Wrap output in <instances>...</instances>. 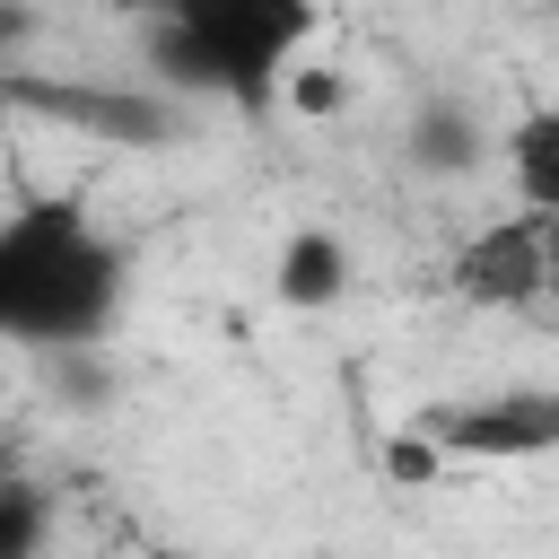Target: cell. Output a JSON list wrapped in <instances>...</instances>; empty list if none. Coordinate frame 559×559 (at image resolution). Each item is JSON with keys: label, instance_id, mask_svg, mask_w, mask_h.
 Returning a JSON list of instances; mask_svg holds the SVG:
<instances>
[{"label": "cell", "instance_id": "1", "mask_svg": "<svg viewBox=\"0 0 559 559\" xmlns=\"http://www.w3.org/2000/svg\"><path fill=\"white\" fill-rule=\"evenodd\" d=\"M131 262L122 245L61 192H35L26 210L0 218V314L17 349H96L122 314Z\"/></svg>", "mask_w": 559, "mask_h": 559}, {"label": "cell", "instance_id": "2", "mask_svg": "<svg viewBox=\"0 0 559 559\" xmlns=\"http://www.w3.org/2000/svg\"><path fill=\"white\" fill-rule=\"evenodd\" d=\"M306 35H314V0H157L148 9V87L175 105L271 114Z\"/></svg>", "mask_w": 559, "mask_h": 559}, {"label": "cell", "instance_id": "3", "mask_svg": "<svg viewBox=\"0 0 559 559\" xmlns=\"http://www.w3.org/2000/svg\"><path fill=\"white\" fill-rule=\"evenodd\" d=\"M411 428H428L445 445V463H533V454H559V393L507 384V393H472V402H428Z\"/></svg>", "mask_w": 559, "mask_h": 559}, {"label": "cell", "instance_id": "4", "mask_svg": "<svg viewBox=\"0 0 559 559\" xmlns=\"http://www.w3.org/2000/svg\"><path fill=\"white\" fill-rule=\"evenodd\" d=\"M9 96L26 105V114H52V122H79V131H96V140H122V148H166L175 131H183V105L175 96H157V87H87V79H26V70H9Z\"/></svg>", "mask_w": 559, "mask_h": 559}, {"label": "cell", "instance_id": "5", "mask_svg": "<svg viewBox=\"0 0 559 559\" xmlns=\"http://www.w3.org/2000/svg\"><path fill=\"white\" fill-rule=\"evenodd\" d=\"M445 288L463 297V306H480V314H524V306H542V218L533 210H515V218H489V227H472L463 236V253L445 262Z\"/></svg>", "mask_w": 559, "mask_h": 559}, {"label": "cell", "instance_id": "6", "mask_svg": "<svg viewBox=\"0 0 559 559\" xmlns=\"http://www.w3.org/2000/svg\"><path fill=\"white\" fill-rule=\"evenodd\" d=\"M402 148H411V166H419V175H472V166L489 157V122H480L463 96H428V105L411 114Z\"/></svg>", "mask_w": 559, "mask_h": 559}, {"label": "cell", "instance_id": "7", "mask_svg": "<svg viewBox=\"0 0 559 559\" xmlns=\"http://www.w3.org/2000/svg\"><path fill=\"white\" fill-rule=\"evenodd\" d=\"M498 148H507V183H515V201H524L533 218H559V105L515 114Z\"/></svg>", "mask_w": 559, "mask_h": 559}, {"label": "cell", "instance_id": "8", "mask_svg": "<svg viewBox=\"0 0 559 559\" xmlns=\"http://www.w3.org/2000/svg\"><path fill=\"white\" fill-rule=\"evenodd\" d=\"M341 288H349V245H341L332 227H297V236L280 245V306L323 314Z\"/></svg>", "mask_w": 559, "mask_h": 559}, {"label": "cell", "instance_id": "9", "mask_svg": "<svg viewBox=\"0 0 559 559\" xmlns=\"http://www.w3.org/2000/svg\"><path fill=\"white\" fill-rule=\"evenodd\" d=\"M44 533H52V507L35 480L0 472V559H44Z\"/></svg>", "mask_w": 559, "mask_h": 559}, {"label": "cell", "instance_id": "10", "mask_svg": "<svg viewBox=\"0 0 559 559\" xmlns=\"http://www.w3.org/2000/svg\"><path fill=\"white\" fill-rule=\"evenodd\" d=\"M384 480H393V489H428V480H445V445H437L428 428H402V437L384 445Z\"/></svg>", "mask_w": 559, "mask_h": 559}, {"label": "cell", "instance_id": "11", "mask_svg": "<svg viewBox=\"0 0 559 559\" xmlns=\"http://www.w3.org/2000/svg\"><path fill=\"white\" fill-rule=\"evenodd\" d=\"M280 96H288L297 114H341V96H349V87H341V79H323V70H288V87H280Z\"/></svg>", "mask_w": 559, "mask_h": 559}, {"label": "cell", "instance_id": "12", "mask_svg": "<svg viewBox=\"0 0 559 559\" xmlns=\"http://www.w3.org/2000/svg\"><path fill=\"white\" fill-rule=\"evenodd\" d=\"M26 26H35V9H26V0H0V52L26 44Z\"/></svg>", "mask_w": 559, "mask_h": 559}, {"label": "cell", "instance_id": "13", "mask_svg": "<svg viewBox=\"0 0 559 559\" xmlns=\"http://www.w3.org/2000/svg\"><path fill=\"white\" fill-rule=\"evenodd\" d=\"M542 280H550V288H542V297H550V306H559V218H542Z\"/></svg>", "mask_w": 559, "mask_h": 559}, {"label": "cell", "instance_id": "14", "mask_svg": "<svg viewBox=\"0 0 559 559\" xmlns=\"http://www.w3.org/2000/svg\"><path fill=\"white\" fill-rule=\"evenodd\" d=\"M9 114H17V96H9V70H0V122H9Z\"/></svg>", "mask_w": 559, "mask_h": 559}, {"label": "cell", "instance_id": "15", "mask_svg": "<svg viewBox=\"0 0 559 559\" xmlns=\"http://www.w3.org/2000/svg\"><path fill=\"white\" fill-rule=\"evenodd\" d=\"M9 349H17V341H9V314H0V358H9Z\"/></svg>", "mask_w": 559, "mask_h": 559}, {"label": "cell", "instance_id": "16", "mask_svg": "<svg viewBox=\"0 0 559 559\" xmlns=\"http://www.w3.org/2000/svg\"><path fill=\"white\" fill-rule=\"evenodd\" d=\"M148 9H157V0H148Z\"/></svg>", "mask_w": 559, "mask_h": 559}]
</instances>
